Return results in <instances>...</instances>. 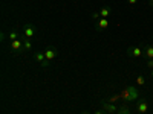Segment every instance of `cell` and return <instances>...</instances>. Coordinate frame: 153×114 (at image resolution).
<instances>
[{
    "label": "cell",
    "mask_w": 153,
    "mask_h": 114,
    "mask_svg": "<svg viewBox=\"0 0 153 114\" xmlns=\"http://www.w3.org/2000/svg\"><path fill=\"white\" fill-rule=\"evenodd\" d=\"M138 96H139V93H138V90H136L135 87H126V90L120 94V97L124 99L126 102H130V100L138 99Z\"/></svg>",
    "instance_id": "obj_1"
},
{
    "label": "cell",
    "mask_w": 153,
    "mask_h": 114,
    "mask_svg": "<svg viewBox=\"0 0 153 114\" xmlns=\"http://www.w3.org/2000/svg\"><path fill=\"white\" fill-rule=\"evenodd\" d=\"M143 53H144V44H139L136 47L127 49V55L132 56V58H139V56H143Z\"/></svg>",
    "instance_id": "obj_2"
},
{
    "label": "cell",
    "mask_w": 153,
    "mask_h": 114,
    "mask_svg": "<svg viewBox=\"0 0 153 114\" xmlns=\"http://www.w3.org/2000/svg\"><path fill=\"white\" fill-rule=\"evenodd\" d=\"M35 32H37V28L34 26V24H25V28H23V38H31L35 35Z\"/></svg>",
    "instance_id": "obj_3"
},
{
    "label": "cell",
    "mask_w": 153,
    "mask_h": 114,
    "mask_svg": "<svg viewBox=\"0 0 153 114\" xmlns=\"http://www.w3.org/2000/svg\"><path fill=\"white\" fill-rule=\"evenodd\" d=\"M9 47L14 50V52H23V37L22 38H19V40H14V41H11V44H9Z\"/></svg>",
    "instance_id": "obj_4"
},
{
    "label": "cell",
    "mask_w": 153,
    "mask_h": 114,
    "mask_svg": "<svg viewBox=\"0 0 153 114\" xmlns=\"http://www.w3.org/2000/svg\"><path fill=\"white\" fill-rule=\"evenodd\" d=\"M101 108H103V111L110 113V114L118 111V107H117V105H113L112 102H101Z\"/></svg>",
    "instance_id": "obj_5"
},
{
    "label": "cell",
    "mask_w": 153,
    "mask_h": 114,
    "mask_svg": "<svg viewBox=\"0 0 153 114\" xmlns=\"http://www.w3.org/2000/svg\"><path fill=\"white\" fill-rule=\"evenodd\" d=\"M147 110H149V105H147L146 100H143V102H139V104L136 105V111H138L139 114H146Z\"/></svg>",
    "instance_id": "obj_6"
},
{
    "label": "cell",
    "mask_w": 153,
    "mask_h": 114,
    "mask_svg": "<svg viewBox=\"0 0 153 114\" xmlns=\"http://www.w3.org/2000/svg\"><path fill=\"white\" fill-rule=\"evenodd\" d=\"M110 14H112V8H110V6H103V8L100 9V15H101V18H107Z\"/></svg>",
    "instance_id": "obj_7"
},
{
    "label": "cell",
    "mask_w": 153,
    "mask_h": 114,
    "mask_svg": "<svg viewBox=\"0 0 153 114\" xmlns=\"http://www.w3.org/2000/svg\"><path fill=\"white\" fill-rule=\"evenodd\" d=\"M45 56H46V59L52 61V59L57 56V50H55V49H46V50H45Z\"/></svg>",
    "instance_id": "obj_8"
},
{
    "label": "cell",
    "mask_w": 153,
    "mask_h": 114,
    "mask_svg": "<svg viewBox=\"0 0 153 114\" xmlns=\"http://www.w3.org/2000/svg\"><path fill=\"white\" fill-rule=\"evenodd\" d=\"M144 58L153 59V46H144Z\"/></svg>",
    "instance_id": "obj_9"
},
{
    "label": "cell",
    "mask_w": 153,
    "mask_h": 114,
    "mask_svg": "<svg viewBox=\"0 0 153 114\" xmlns=\"http://www.w3.org/2000/svg\"><path fill=\"white\" fill-rule=\"evenodd\" d=\"M97 26H98L100 29H107V28H109V21H107V18H100V20L97 21Z\"/></svg>",
    "instance_id": "obj_10"
},
{
    "label": "cell",
    "mask_w": 153,
    "mask_h": 114,
    "mask_svg": "<svg viewBox=\"0 0 153 114\" xmlns=\"http://www.w3.org/2000/svg\"><path fill=\"white\" fill-rule=\"evenodd\" d=\"M23 49L25 50H31L32 49V41L29 38H23Z\"/></svg>",
    "instance_id": "obj_11"
},
{
    "label": "cell",
    "mask_w": 153,
    "mask_h": 114,
    "mask_svg": "<svg viewBox=\"0 0 153 114\" xmlns=\"http://www.w3.org/2000/svg\"><path fill=\"white\" fill-rule=\"evenodd\" d=\"M34 58H35V61H38V62H42V61H45V59H46L45 52H37V53L34 55Z\"/></svg>",
    "instance_id": "obj_12"
},
{
    "label": "cell",
    "mask_w": 153,
    "mask_h": 114,
    "mask_svg": "<svg viewBox=\"0 0 153 114\" xmlns=\"http://www.w3.org/2000/svg\"><path fill=\"white\" fill-rule=\"evenodd\" d=\"M9 40H11V41L19 40V34H17V31H11V32H9Z\"/></svg>",
    "instance_id": "obj_13"
},
{
    "label": "cell",
    "mask_w": 153,
    "mask_h": 114,
    "mask_svg": "<svg viewBox=\"0 0 153 114\" xmlns=\"http://www.w3.org/2000/svg\"><path fill=\"white\" fill-rule=\"evenodd\" d=\"M136 84H138V85H144V84H146V78H144L143 75H139L138 78H136Z\"/></svg>",
    "instance_id": "obj_14"
},
{
    "label": "cell",
    "mask_w": 153,
    "mask_h": 114,
    "mask_svg": "<svg viewBox=\"0 0 153 114\" xmlns=\"http://www.w3.org/2000/svg\"><path fill=\"white\" fill-rule=\"evenodd\" d=\"M117 113H118V114H130V113H129V108H127V107H120Z\"/></svg>",
    "instance_id": "obj_15"
},
{
    "label": "cell",
    "mask_w": 153,
    "mask_h": 114,
    "mask_svg": "<svg viewBox=\"0 0 153 114\" xmlns=\"http://www.w3.org/2000/svg\"><path fill=\"white\" fill-rule=\"evenodd\" d=\"M92 18H94L95 21H98V20L101 18V15H100V11H98V12H92Z\"/></svg>",
    "instance_id": "obj_16"
},
{
    "label": "cell",
    "mask_w": 153,
    "mask_h": 114,
    "mask_svg": "<svg viewBox=\"0 0 153 114\" xmlns=\"http://www.w3.org/2000/svg\"><path fill=\"white\" fill-rule=\"evenodd\" d=\"M40 64H42V67H43V69H48V67H49V59H45V61H42Z\"/></svg>",
    "instance_id": "obj_17"
},
{
    "label": "cell",
    "mask_w": 153,
    "mask_h": 114,
    "mask_svg": "<svg viewBox=\"0 0 153 114\" xmlns=\"http://www.w3.org/2000/svg\"><path fill=\"white\" fill-rule=\"evenodd\" d=\"M147 66H149L150 69H153V59H149V61H147Z\"/></svg>",
    "instance_id": "obj_18"
},
{
    "label": "cell",
    "mask_w": 153,
    "mask_h": 114,
    "mask_svg": "<svg viewBox=\"0 0 153 114\" xmlns=\"http://www.w3.org/2000/svg\"><path fill=\"white\" fill-rule=\"evenodd\" d=\"M127 2H129L130 5H136V2H138V0H127Z\"/></svg>",
    "instance_id": "obj_19"
},
{
    "label": "cell",
    "mask_w": 153,
    "mask_h": 114,
    "mask_svg": "<svg viewBox=\"0 0 153 114\" xmlns=\"http://www.w3.org/2000/svg\"><path fill=\"white\" fill-rule=\"evenodd\" d=\"M95 114H104V113H103V111H97Z\"/></svg>",
    "instance_id": "obj_20"
},
{
    "label": "cell",
    "mask_w": 153,
    "mask_h": 114,
    "mask_svg": "<svg viewBox=\"0 0 153 114\" xmlns=\"http://www.w3.org/2000/svg\"><path fill=\"white\" fill-rule=\"evenodd\" d=\"M83 114H91V113H89V111H84V113H83Z\"/></svg>",
    "instance_id": "obj_21"
},
{
    "label": "cell",
    "mask_w": 153,
    "mask_h": 114,
    "mask_svg": "<svg viewBox=\"0 0 153 114\" xmlns=\"http://www.w3.org/2000/svg\"><path fill=\"white\" fill-rule=\"evenodd\" d=\"M150 5H152V6H153V0H150Z\"/></svg>",
    "instance_id": "obj_22"
},
{
    "label": "cell",
    "mask_w": 153,
    "mask_h": 114,
    "mask_svg": "<svg viewBox=\"0 0 153 114\" xmlns=\"http://www.w3.org/2000/svg\"><path fill=\"white\" fill-rule=\"evenodd\" d=\"M152 76H153V69H152Z\"/></svg>",
    "instance_id": "obj_23"
},
{
    "label": "cell",
    "mask_w": 153,
    "mask_h": 114,
    "mask_svg": "<svg viewBox=\"0 0 153 114\" xmlns=\"http://www.w3.org/2000/svg\"><path fill=\"white\" fill-rule=\"evenodd\" d=\"M152 38H153V35H152Z\"/></svg>",
    "instance_id": "obj_24"
}]
</instances>
